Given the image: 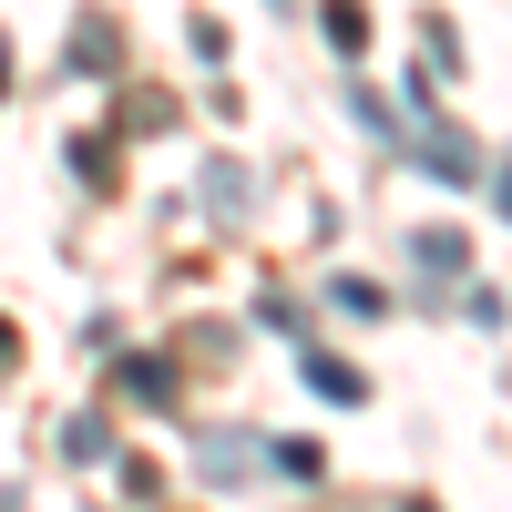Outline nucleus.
I'll return each instance as SVG.
<instances>
[{
    "mask_svg": "<svg viewBox=\"0 0 512 512\" xmlns=\"http://www.w3.org/2000/svg\"><path fill=\"white\" fill-rule=\"evenodd\" d=\"M410 154H420V175H431V185H482V144L461 134V123H441L431 103H420V134H410Z\"/></svg>",
    "mask_w": 512,
    "mask_h": 512,
    "instance_id": "obj_1",
    "label": "nucleus"
},
{
    "mask_svg": "<svg viewBox=\"0 0 512 512\" xmlns=\"http://www.w3.org/2000/svg\"><path fill=\"white\" fill-rule=\"evenodd\" d=\"M410 256H420V277H472V236H451V226H431V236H410Z\"/></svg>",
    "mask_w": 512,
    "mask_h": 512,
    "instance_id": "obj_2",
    "label": "nucleus"
},
{
    "mask_svg": "<svg viewBox=\"0 0 512 512\" xmlns=\"http://www.w3.org/2000/svg\"><path fill=\"white\" fill-rule=\"evenodd\" d=\"M308 390H318L328 410H359V400H369V379H359L349 359H328V349H308Z\"/></svg>",
    "mask_w": 512,
    "mask_h": 512,
    "instance_id": "obj_3",
    "label": "nucleus"
},
{
    "mask_svg": "<svg viewBox=\"0 0 512 512\" xmlns=\"http://www.w3.org/2000/svg\"><path fill=\"white\" fill-rule=\"evenodd\" d=\"M195 461H205V482H236V472H256V461H267V441H236V431H216Z\"/></svg>",
    "mask_w": 512,
    "mask_h": 512,
    "instance_id": "obj_4",
    "label": "nucleus"
},
{
    "mask_svg": "<svg viewBox=\"0 0 512 512\" xmlns=\"http://www.w3.org/2000/svg\"><path fill=\"white\" fill-rule=\"evenodd\" d=\"M318 31H328L338 52H349V62L369 52V11H359V0H328V11H318Z\"/></svg>",
    "mask_w": 512,
    "mask_h": 512,
    "instance_id": "obj_5",
    "label": "nucleus"
},
{
    "mask_svg": "<svg viewBox=\"0 0 512 512\" xmlns=\"http://www.w3.org/2000/svg\"><path fill=\"white\" fill-rule=\"evenodd\" d=\"M205 205H216V216H246V164H205Z\"/></svg>",
    "mask_w": 512,
    "mask_h": 512,
    "instance_id": "obj_6",
    "label": "nucleus"
},
{
    "mask_svg": "<svg viewBox=\"0 0 512 512\" xmlns=\"http://www.w3.org/2000/svg\"><path fill=\"white\" fill-rule=\"evenodd\" d=\"M267 461H277L287 482H318V472H328V461H318V441H267Z\"/></svg>",
    "mask_w": 512,
    "mask_h": 512,
    "instance_id": "obj_7",
    "label": "nucleus"
},
{
    "mask_svg": "<svg viewBox=\"0 0 512 512\" xmlns=\"http://www.w3.org/2000/svg\"><path fill=\"white\" fill-rule=\"evenodd\" d=\"M328 308H349V318H379V287H369V277H328Z\"/></svg>",
    "mask_w": 512,
    "mask_h": 512,
    "instance_id": "obj_8",
    "label": "nucleus"
},
{
    "mask_svg": "<svg viewBox=\"0 0 512 512\" xmlns=\"http://www.w3.org/2000/svg\"><path fill=\"white\" fill-rule=\"evenodd\" d=\"M72 175H82V185H113V154H103L93 134H72Z\"/></svg>",
    "mask_w": 512,
    "mask_h": 512,
    "instance_id": "obj_9",
    "label": "nucleus"
},
{
    "mask_svg": "<svg viewBox=\"0 0 512 512\" xmlns=\"http://www.w3.org/2000/svg\"><path fill=\"white\" fill-rule=\"evenodd\" d=\"M123 379H134L144 400H175V369H164V359H123Z\"/></svg>",
    "mask_w": 512,
    "mask_h": 512,
    "instance_id": "obj_10",
    "label": "nucleus"
},
{
    "mask_svg": "<svg viewBox=\"0 0 512 512\" xmlns=\"http://www.w3.org/2000/svg\"><path fill=\"white\" fill-rule=\"evenodd\" d=\"M420 52H431V62L451 72V62H461V31H451V21H420Z\"/></svg>",
    "mask_w": 512,
    "mask_h": 512,
    "instance_id": "obj_11",
    "label": "nucleus"
},
{
    "mask_svg": "<svg viewBox=\"0 0 512 512\" xmlns=\"http://www.w3.org/2000/svg\"><path fill=\"white\" fill-rule=\"evenodd\" d=\"M492 216H502V226H512V154H502V164H492Z\"/></svg>",
    "mask_w": 512,
    "mask_h": 512,
    "instance_id": "obj_12",
    "label": "nucleus"
},
{
    "mask_svg": "<svg viewBox=\"0 0 512 512\" xmlns=\"http://www.w3.org/2000/svg\"><path fill=\"white\" fill-rule=\"evenodd\" d=\"M11 349H21V338H11V318H0V369H11Z\"/></svg>",
    "mask_w": 512,
    "mask_h": 512,
    "instance_id": "obj_13",
    "label": "nucleus"
},
{
    "mask_svg": "<svg viewBox=\"0 0 512 512\" xmlns=\"http://www.w3.org/2000/svg\"><path fill=\"white\" fill-rule=\"evenodd\" d=\"M0 82H11V52H0Z\"/></svg>",
    "mask_w": 512,
    "mask_h": 512,
    "instance_id": "obj_14",
    "label": "nucleus"
}]
</instances>
